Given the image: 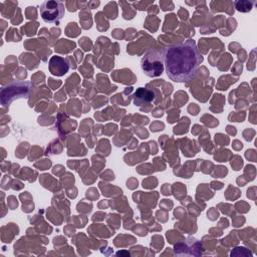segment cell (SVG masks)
<instances>
[{
    "instance_id": "1",
    "label": "cell",
    "mask_w": 257,
    "mask_h": 257,
    "mask_svg": "<svg viewBox=\"0 0 257 257\" xmlns=\"http://www.w3.org/2000/svg\"><path fill=\"white\" fill-rule=\"evenodd\" d=\"M162 52L167 75L175 82L191 79L203 61L196 42L192 39L170 44L162 48Z\"/></svg>"
},
{
    "instance_id": "2",
    "label": "cell",
    "mask_w": 257,
    "mask_h": 257,
    "mask_svg": "<svg viewBox=\"0 0 257 257\" xmlns=\"http://www.w3.org/2000/svg\"><path fill=\"white\" fill-rule=\"evenodd\" d=\"M141 67L146 75L150 77L159 76L165 68L162 49L149 50L141 59Z\"/></svg>"
},
{
    "instance_id": "3",
    "label": "cell",
    "mask_w": 257,
    "mask_h": 257,
    "mask_svg": "<svg viewBox=\"0 0 257 257\" xmlns=\"http://www.w3.org/2000/svg\"><path fill=\"white\" fill-rule=\"evenodd\" d=\"M39 10L42 20L46 23H57L64 16V4L61 1H44Z\"/></svg>"
},
{
    "instance_id": "6",
    "label": "cell",
    "mask_w": 257,
    "mask_h": 257,
    "mask_svg": "<svg viewBox=\"0 0 257 257\" xmlns=\"http://www.w3.org/2000/svg\"><path fill=\"white\" fill-rule=\"evenodd\" d=\"M252 5H253V2H248V3H247V1H237V2H235V6H236L237 10L241 11V12L250 11L251 8H252Z\"/></svg>"
},
{
    "instance_id": "4",
    "label": "cell",
    "mask_w": 257,
    "mask_h": 257,
    "mask_svg": "<svg viewBox=\"0 0 257 257\" xmlns=\"http://www.w3.org/2000/svg\"><path fill=\"white\" fill-rule=\"evenodd\" d=\"M30 89L29 82H14L2 89V104L7 105L15 98L25 97Z\"/></svg>"
},
{
    "instance_id": "5",
    "label": "cell",
    "mask_w": 257,
    "mask_h": 257,
    "mask_svg": "<svg viewBox=\"0 0 257 257\" xmlns=\"http://www.w3.org/2000/svg\"><path fill=\"white\" fill-rule=\"evenodd\" d=\"M155 99V92L153 90L140 87L136 90L134 94V103L138 106L149 104Z\"/></svg>"
}]
</instances>
